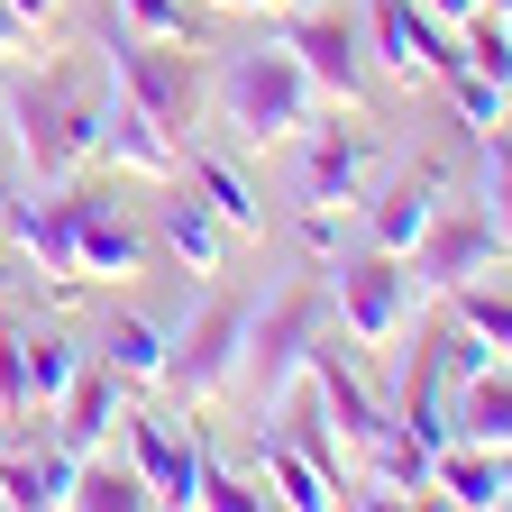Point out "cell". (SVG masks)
I'll list each match as a JSON object with an SVG mask.
<instances>
[{
	"instance_id": "6da1fadb",
	"label": "cell",
	"mask_w": 512,
	"mask_h": 512,
	"mask_svg": "<svg viewBox=\"0 0 512 512\" xmlns=\"http://www.w3.org/2000/svg\"><path fill=\"white\" fill-rule=\"evenodd\" d=\"M101 110H110V74L101 64H37L19 55L0 74V128L19 138V174L28 183H74L101 156Z\"/></svg>"
},
{
	"instance_id": "7a4b0ae2",
	"label": "cell",
	"mask_w": 512,
	"mask_h": 512,
	"mask_svg": "<svg viewBox=\"0 0 512 512\" xmlns=\"http://www.w3.org/2000/svg\"><path fill=\"white\" fill-rule=\"evenodd\" d=\"M211 110L229 119V138L238 147H293L302 128L320 119V92H311V74H302V55L284 46V37H256V46H238L220 74H211Z\"/></svg>"
},
{
	"instance_id": "3957f363",
	"label": "cell",
	"mask_w": 512,
	"mask_h": 512,
	"mask_svg": "<svg viewBox=\"0 0 512 512\" xmlns=\"http://www.w3.org/2000/svg\"><path fill=\"white\" fill-rule=\"evenodd\" d=\"M330 339V275H293V284H275L266 302L247 311V366H238V403L266 421L293 384H302V366H311V348Z\"/></svg>"
},
{
	"instance_id": "277c9868",
	"label": "cell",
	"mask_w": 512,
	"mask_h": 512,
	"mask_svg": "<svg viewBox=\"0 0 512 512\" xmlns=\"http://www.w3.org/2000/svg\"><path fill=\"white\" fill-rule=\"evenodd\" d=\"M384 165H394V147H384V128H366V110L311 119L302 138H293V211H330V220H348L366 192L384 183Z\"/></svg>"
},
{
	"instance_id": "5b68a950",
	"label": "cell",
	"mask_w": 512,
	"mask_h": 512,
	"mask_svg": "<svg viewBox=\"0 0 512 512\" xmlns=\"http://www.w3.org/2000/svg\"><path fill=\"white\" fill-rule=\"evenodd\" d=\"M101 74H110L128 101H138L156 128H174V138L192 147V128H202V110H211V74H202V55H192V46L110 28V46H101Z\"/></svg>"
},
{
	"instance_id": "8992f818",
	"label": "cell",
	"mask_w": 512,
	"mask_h": 512,
	"mask_svg": "<svg viewBox=\"0 0 512 512\" xmlns=\"http://www.w3.org/2000/svg\"><path fill=\"white\" fill-rule=\"evenodd\" d=\"M247 293H211L202 311L183 320V330L165 339V384L156 394H174V403H229L238 394V366H247Z\"/></svg>"
},
{
	"instance_id": "52a82bcc",
	"label": "cell",
	"mask_w": 512,
	"mask_h": 512,
	"mask_svg": "<svg viewBox=\"0 0 512 512\" xmlns=\"http://www.w3.org/2000/svg\"><path fill=\"white\" fill-rule=\"evenodd\" d=\"M330 311H339L348 348L375 357V348H394V339L412 330L421 293H412V275H403V256H384V247H339V266H330Z\"/></svg>"
},
{
	"instance_id": "ba28073f",
	"label": "cell",
	"mask_w": 512,
	"mask_h": 512,
	"mask_svg": "<svg viewBox=\"0 0 512 512\" xmlns=\"http://www.w3.org/2000/svg\"><path fill=\"white\" fill-rule=\"evenodd\" d=\"M503 266H512V247H503V229H494L476 202H439L430 229L403 247V275H412L421 302H448L458 284H485V275H503Z\"/></svg>"
},
{
	"instance_id": "9c48e42d",
	"label": "cell",
	"mask_w": 512,
	"mask_h": 512,
	"mask_svg": "<svg viewBox=\"0 0 512 512\" xmlns=\"http://www.w3.org/2000/svg\"><path fill=\"white\" fill-rule=\"evenodd\" d=\"M284 46L302 55L311 92L330 101V110H366V101H375V64H366V28H357L348 10H311V0H293V10H284Z\"/></svg>"
},
{
	"instance_id": "30bf717a",
	"label": "cell",
	"mask_w": 512,
	"mask_h": 512,
	"mask_svg": "<svg viewBox=\"0 0 512 512\" xmlns=\"http://www.w3.org/2000/svg\"><path fill=\"white\" fill-rule=\"evenodd\" d=\"M366 64L384 83L421 92V83H439L458 64V28H439L421 0H366Z\"/></svg>"
},
{
	"instance_id": "8fae6325",
	"label": "cell",
	"mask_w": 512,
	"mask_h": 512,
	"mask_svg": "<svg viewBox=\"0 0 512 512\" xmlns=\"http://www.w3.org/2000/svg\"><path fill=\"white\" fill-rule=\"evenodd\" d=\"M74 247H83V284H128L156 266V229L128 220L110 183H74Z\"/></svg>"
},
{
	"instance_id": "7c38bea8",
	"label": "cell",
	"mask_w": 512,
	"mask_h": 512,
	"mask_svg": "<svg viewBox=\"0 0 512 512\" xmlns=\"http://www.w3.org/2000/svg\"><path fill=\"white\" fill-rule=\"evenodd\" d=\"M302 384L320 394V412H330L339 448L366 467V448L384 439V421H394V412H384V394L366 384V366H357V357H339V339H320V348H311V366H302Z\"/></svg>"
},
{
	"instance_id": "4fadbf2b",
	"label": "cell",
	"mask_w": 512,
	"mask_h": 512,
	"mask_svg": "<svg viewBox=\"0 0 512 512\" xmlns=\"http://www.w3.org/2000/svg\"><path fill=\"white\" fill-rule=\"evenodd\" d=\"M119 421H128V467L147 476V494L192 512L202 467H211V439H202V430H174V421H156V412H119Z\"/></svg>"
},
{
	"instance_id": "5bb4252c",
	"label": "cell",
	"mask_w": 512,
	"mask_h": 512,
	"mask_svg": "<svg viewBox=\"0 0 512 512\" xmlns=\"http://www.w3.org/2000/svg\"><path fill=\"white\" fill-rule=\"evenodd\" d=\"M439 202H448V174H439V165H384V183L357 202V229H366V247L403 256V247L430 229Z\"/></svg>"
},
{
	"instance_id": "9a60e30c",
	"label": "cell",
	"mask_w": 512,
	"mask_h": 512,
	"mask_svg": "<svg viewBox=\"0 0 512 512\" xmlns=\"http://www.w3.org/2000/svg\"><path fill=\"white\" fill-rule=\"evenodd\" d=\"M92 165H110V174H128V183H174V174H183V138H174V128H156L138 101L110 83V110H101V156H92Z\"/></svg>"
},
{
	"instance_id": "2e32d148",
	"label": "cell",
	"mask_w": 512,
	"mask_h": 512,
	"mask_svg": "<svg viewBox=\"0 0 512 512\" xmlns=\"http://www.w3.org/2000/svg\"><path fill=\"white\" fill-rule=\"evenodd\" d=\"M119 412H128V384H119L101 357H83V375L46 403V430L74 448V458H92V448H110V439H119Z\"/></svg>"
},
{
	"instance_id": "e0dca14e",
	"label": "cell",
	"mask_w": 512,
	"mask_h": 512,
	"mask_svg": "<svg viewBox=\"0 0 512 512\" xmlns=\"http://www.w3.org/2000/svg\"><path fill=\"white\" fill-rule=\"evenodd\" d=\"M64 485H74V448H64L55 430H0V503L55 512Z\"/></svg>"
},
{
	"instance_id": "ac0fdd59",
	"label": "cell",
	"mask_w": 512,
	"mask_h": 512,
	"mask_svg": "<svg viewBox=\"0 0 512 512\" xmlns=\"http://www.w3.org/2000/svg\"><path fill=\"white\" fill-rule=\"evenodd\" d=\"M147 229H156V256H174L183 275H202V284L229 275V247H238V238L220 229V211L202 202V192H174V202H156Z\"/></svg>"
},
{
	"instance_id": "d6986e66",
	"label": "cell",
	"mask_w": 512,
	"mask_h": 512,
	"mask_svg": "<svg viewBox=\"0 0 512 512\" xmlns=\"http://www.w3.org/2000/svg\"><path fill=\"white\" fill-rule=\"evenodd\" d=\"M448 421H458V439H476V448H512V357H485L476 375H458Z\"/></svg>"
},
{
	"instance_id": "ffe728a7",
	"label": "cell",
	"mask_w": 512,
	"mask_h": 512,
	"mask_svg": "<svg viewBox=\"0 0 512 512\" xmlns=\"http://www.w3.org/2000/svg\"><path fill=\"white\" fill-rule=\"evenodd\" d=\"M256 485H266L275 503H302V512H330V503H339V485L320 476V467L302 458V448H293L275 421H256Z\"/></svg>"
},
{
	"instance_id": "44dd1931",
	"label": "cell",
	"mask_w": 512,
	"mask_h": 512,
	"mask_svg": "<svg viewBox=\"0 0 512 512\" xmlns=\"http://www.w3.org/2000/svg\"><path fill=\"white\" fill-rule=\"evenodd\" d=\"M430 494L467 503V512H494V503H512V485H503V448L448 439V448H439V467H430Z\"/></svg>"
},
{
	"instance_id": "7402d4cb",
	"label": "cell",
	"mask_w": 512,
	"mask_h": 512,
	"mask_svg": "<svg viewBox=\"0 0 512 512\" xmlns=\"http://www.w3.org/2000/svg\"><path fill=\"white\" fill-rule=\"evenodd\" d=\"M174 183H183V192H202V202L220 211V229H229V238H256V229H266V202L247 192V174H238V165L192 156V147H183V174H174Z\"/></svg>"
},
{
	"instance_id": "603a6c76",
	"label": "cell",
	"mask_w": 512,
	"mask_h": 512,
	"mask_svg": "<svg viewBox=\"0 0 512 512\" xmlns=\"http://www.w3.org/2000/svg\"><path fill=\"white\" fill-rule=\"evenodd\" d=\"M64 503L74 512H147V476L138 467H119L110 448H92V458H74V485H64Z\"/></svg>"
},
{
	"instance_id": "cb8c5ba5",
	"label": "cell",
	"mask_w": 512,
	"mask_h": 512,
	"mask_svg": "<svg viewBox=\"0 0 512 512\" xmlns=\"http://www.w3.org/2000/svg\"><path fill=\"white\" fill-rule=\"evenodd\" d=\"M165 339H174V330H156V320H138V311H119L110 330H101V366H110L119 384H165Z\"/></svg>"
},
{
	"instance_id": "d4e9b609",
	"label": "cell",
	"mask_w": 512,
	"mask_h": 512,
	"mask_svg": "<svg viewBox=\"0 0 512 512\" xmlns=\"http://www.w3.org/2000/svg\"><path fill=\"white\" fill-rule=\"evenodd\" d=\"M476 211L503 229V247H512V119L503 128H485V156H476Z\"/></svg>"
},
{
	"instance_id": "484cf974",
	"label": "cell",
	"mask_w": 512,
	"mask_h": 512,
	"mask_svg": "<svg viewBox=\"0 0 512 512\" xmlns=\"http://www.w3.org/2000/svg\"><path fill=\"white\" fill-rule=\"evenodd\" d=\"M74 375H83V348H74V339H64V330H28V403H37V412H46Z\"/></svg>"
},
{
	"instance_id": "4316f807",
	"label": "cell",
	"mask_w": 512,
	"mask_h": 512,
	"mask_svg": "<svg viewBox=\"0 0 512 512\" xmlns=\"http://www.w3.org/2000/svg\"><path fill=\"white\" fill-rule=\"evenodd\" d=\"M439 92L458 101V128H476V138H485V128H503V110H512V92H503V83H485L467 55L448 64V74H439Z\"/></svg>"
},
{
	"instance_id": "83f0119b",
	"label": "cell",
	"mask_w": 512,
	"mask_h": 512,
	"mask_svg": "<svg viewBox=\"0 0 512 512\" xmlns=\"http://www.w3.org/2000/svg\"><path fill=\"white\" fill-rule=\"evenodd\" d=\"M448 320H467V330L485 339V357H512V293H494V284H458V293H448Z\"/></svg>"
},
{
	"instance_id": "f1b7e54d",
	"label": "cell",
	"mask_w": 512,
	"mask_h": 512,
	"mask_svg": "<svg viewBox=\"0 0 512 512\" xmlns=\"http://www.w3.org/2000/svg\"><path fill=\"white\" fill-rule=\"evenodd\" d=\"M110 10L128 37H174V46L202 37V0H110Z\"/></svg>"
},
{
	"instance_id": "f546056e",
	"label": "cell",
	"mask_w": 512,
	"mask_h": 512,
	"mask_svg": "<svg viewBox=\"0 0 512 512\" xmlns=\"http://www.w3.org/2000/svg\"><path fill=\"white\" fill-rule=\"evenodd\" d=\"M0 421H37L28 403V320L0 311Z\"/></svg>"
},
{
	"instance_id": "4dcf8cb0",
	"label": "cell",
	"mask_w": 512,
	"mask_h": 512,
	"mask_svg": "<svg viewBox=\"0 0 512 512\" xmlns=\"http://www.w3.org/2000/svg\"><path fill=\"white\" fill-rule=\"evenodd\" d=\"M458 55L476 64V74H485V83H503V92H512V19H494V10H476V19L458 28Z\"/></svg>"
},
{
	"instance_id": "1f68e13d",
	"label": "cell",
	"mask_w": 512,
	"mask_h": 512,
	"mask_svg": "<svg viewBox=\"0 0 512 512\" xmlns=\"http://www.w3.org/2000/svg\"><path fill=\"white\" fill-rule=\"evenodd\" d=\"M192 503H202V512H256V503H275L266 485H256V476H238V467H202V494H192Z\"/></svg>"
},
{
	"instance_id": "d6a6232c",
	"label": "cell",
	"mask_w": 512,
	"mask_h": 512,
	"mask_svg": "<svg viewBox=\"0 0 512 512\" xmlns=\"http://www.w3.org/2000/svg\"><path fill=\"white\" fill-rule=\"evenodd\" d=\"M37 37H46V28H28V19L10 10V0H0V64H19V55H37Z\"/></svg>"
},
{
	"instance_id": "836d02e7",
	"label": "cell",
	"mask_w": 512,
	"mask_h": 512,
	"mask_svg": "<svg viewBox=\"0 0 512 512\" xmlns=\"http://www.w3.org/2000/svg\"><path fill=\"white\" fill-rule=\"evenodd\" d=\"M421 10H430L439 28H467V19H476V0H421Z\"/></svg>"
},
{
	"instance_id": "e575fe53",
	"label": "cell",
	"mask_w": 512,
	"mask_h": 512,
	"mask_svg": "<svg viewBox=\"0 0 512 512\" xmlns=\"http://www.w3.org/2000/svg\"><path fill=\"white\" fill-rule=\"evenodd\" d=\"M10 10H19V19H28V28H46V19H55V10H64V0H10Z\"/></svg>"
},
{
	"instance_id": "d590c367",
	"label": "cell",
	"mask_w": 512,
	"mask_h": 512,
	"mask_svg": "<svg viewBox=\"0 0 512 512\" xmlns=\"http://www.w3.org/2000/svg\"><path fill=\"white\" fill-rule=\"evenodd\" d=\"M28 275H19V256H10V238H0V293H19Z\"/></svg>"
},
{
	"instance_id": "8d00e7d4",
	"label": "cell",
	"mask_w": 512,
	"mask_h": 512,
	"mask_svg": "<svg viewBox=\"0 0 512 512\" xmlns=\"http://www.w3.org/2000/svg\"><path fill=\"white\" fill-rule=\"evenodd\" d=\"M202 10H229V19H247V10H266V0H202Z\"/></svg>"
},
{
	"instance_id": "74e56055",
	"label": "cell",
	"mask_w": 512,
	"mask_h": 512,
	"mask_svg": "<svg viewBox=\"0 0 512 512\" xmlns=\"http://www.w3.org/2000/svg\"><path fill=\"white\" fill-rule=\"evenodd\" d=\"M476 10H494V19H512V0H476Z\"/></svg>"
},
{
	"instance_id": "f35d334b",
	"label": "cell",
	"mask_w": 512,
	"mask_h": 512,
	"mask_svg": "<svg viewBox=\"0 0 512 512\" xmlns=\"http://www.w3.org/2000/svg\"><path fill=\"white\" fill-rule=\"evenodd\" d=\"M503 485H512V448H503Z\"/></svg>"
},
{
	"instance_id": "ab89813d",
	"label": "cell",
	"mask_w": 512,
	"mask_h": 512,
	"mask_svg": "<svg viewBox=\"0 0 512 512\" xmlns=\"http://www.w3.org/2000/svg\"><path fill=\"white\" fill-rule=\"evenodd\" d=\"M266 10H293V0H266Z\"/></svg>"
},
{
	"instance_id": "60d3db41",
	"label": "cell",
	"mask_w": 512,
	"mask_h": 512,
	"mask_svg": "<svg viewBox=\"0 0 512 512\" xmlns=\"http://www.w3.org/2000/svg\"><path fill=\"white\" fill-rule=\"evenodd\" d=\"M503 119H512V110H503Z\"/></svg>"
}]
</instances>
